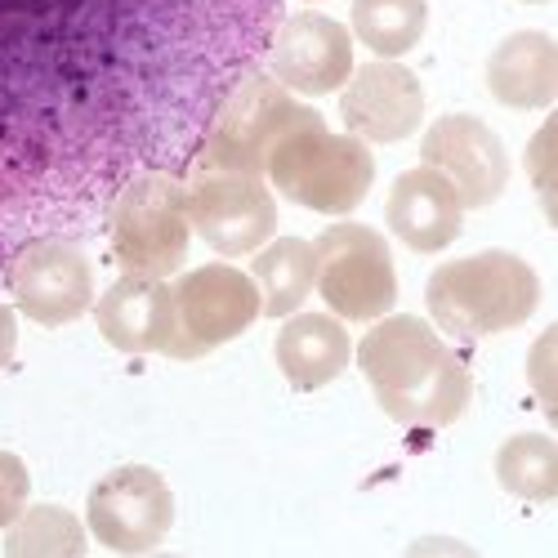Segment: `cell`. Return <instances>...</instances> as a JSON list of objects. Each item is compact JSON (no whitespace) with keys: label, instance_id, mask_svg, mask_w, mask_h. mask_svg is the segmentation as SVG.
<instances>
[{"label":"cell","instance_id":"cell-4","mask_svg":"<svg viewBox=\"0 0 558 558\" xmlns=\"http://www.w3.org/2000/svg\"><path fill=\"white\" fill-rule=\"evenodd\" d=\"M264 179H272V189L304 210L353 215L376 183V157L366 153L357 134H331L322 121L291 130L268 153Z\"/></svg>","mask_w":558,"mask_h":558},{"label":"cell","instance_id":"cell-24","mask_svg":"<svg viewBox=\"0 0 558 558\" xmlns=\"http://www.w3.org/2000/svg\"><path fill=\"white\" fill-rule=\"evenodd\" d=\"M549 161H554V121H545V130L532 138V179H536V197L545 202L549 219H554V174H549Z\"/></svg>","mask_w":558,"mask_h":558},{"label":"cell","instance_id":"cell-13","mask_svg":"<svg viewBox=\"0 0 558 558\" xmlns=\"http://www.w3.org/2000/svg\"><path fill=\"white\" fill-rule=\"evenodd\" d=\"M268 76L282 81L291 95H331L353 72V36L327 14H291L272 27Z\"/></svg>","mask_w":558,"mask_h":558},{"label":"cell","instance_id":"cell-12","mask_svg":"<svg viewBox=\"0 0 558 558\" xmlns=\"http://www.w3.org/2000/svg\"><path fill=\"white\" fill-rule=\"evenodd\" d=\"M421 166L438 170L464 210H483L509 189V153L500 134L478 117H438L421 144Z\"/></svg>","mask_w":558,"mask_h":558},{"label":"cell","instance_id":"cell-6","mask_svg":"<svg viewBox=\"0 0 558 558\" xmlns=\"http://www.w3.org/2000/svg\"><path fill=\"white\" fill-rule=\"evenodd\" d=\"M304 125H322V112L300 104L282 81H272L268 72L255 68L232 85V95L210 117V130L202 138L193 166L238 170V174L264 179L268 153L282 144L291 130H304Z\"/></svg>","mask_w":558,"mask_h":558},{"label":"cell","instance_id":"cell-23","mask_svg":"<svg viewBox=\"0 0 558 558\" xmlns=\"http://www.w3.org/2000/svg\"><path fill=\"white\" fill-rule=\"evenodd\" d=\"M27 492H32L27 464L14 451H0V532L27 509Z\"/></svg>","mask_w":558,"mask_h":558},{"label":"cell","instance_id":"cell-18","mask_svg":"<svg viewBox=\"0 0 558 558\" xmlns=\"http://www.w3.org/2000/svg\"><path fill=\"white\" fill-rule=\"evenodd\" d=\"M277 366L291 389L313 393L327 389L331 380L344 376L349 366V331L340 327V317L331 313H291L287 327L277 331Z\"/></svg>","mask_w":558,"mask_h":558},{"label":"cell","instance_id":"cell-27","mask_svg":"<svg viewBox=\"0 0 558 558\" xmlns=\"http://www.w3.org/2000/svg\"><path fill=\"white\" fill-rule=\"evenodd\" d=\"M527 5H549V0H527Z\"/></svg>","mask_w":558,"mask_h":558},{"label":"cell","instance_id":"cell-5","mask_svg":"<svg viewBox=\"0 0 558 558\" xmlns=\"http://www.w3.org/2000/svg\"><path fill=\"white\" fill-rule=\"evenodd\" d=\"M108 246L125 272L138 277H170L189 259L193 215L189 189L174 170H144L112 197L108 215Z\"/></svg>","mask_w":558,"mask_h":558},{"label":"cell","instance_id":"cell-20","mask_svg":"<svg viewBox=\"0 0 558 558\" xmlns=\"http://www.w3.org/2000/svg\"><path fill=\"white\" fill-rule=\"evenodd\" d=\"M429 27L425 0H353V36L380 59H402Z\"/></svg>","mask_w":558,"mask_h":558},{"label":"cell","instance_id":"cell-3","mask_svg":"<svg viewBox=\"0 0 558 558\" xmlns=\"http://www.w3.org/2000/svg\"><path fill=\"white\" fill-rule=\"evenodd\" d=\"M425 304L456 340H487L523 327L541 304V277L509 251H478L434 268Z\"/></svg>","mask_w":558,"mask_h":558},{"label":"cell","instance_id":"cell-7","mask_svg":"<svg viewBox=\"0 0 558 558\" xmlns=\"http://www.w3.org/2000/svg\"><path fill=\"white\" fill-rule=\"evenodd\" d=\"M317 282L313 291L327 300L340 322H376L398 300V272L389 242L366 223H331L313 242Z\"/></svg>","mask_w":558,"mask_h":558},{"label":"cell","instance_id":"cell-14","mask_svg":"<svg viewBox=\"0 0 558 558\" xmlns=\"http://www.w3.org/2000/svg\"><path fill=\"white\" fill-rule=\"evenodd\" d=\"M340 117L362 144H402L425 121L421 76L393 59L366 63L362 72H349L344 81Z\"/></svg>","mask_w":558,"mask_h":558},{"label":"cell","instance_id":"cell-25","mask_svg":"<svg viewBox=\"0 0 558 558\" xmlns=\"http://www.w3.org/2000/svg\"><path fill=\"white\" fill-rule=\"evenodd\" d=\"M549 362H554V331H545V340H536L532 349V385L545 398V407L554 411V385H549Z\"/></svg>","mask_w":558,"mask_h":558},{"label":"cell","instance_id":"cell-21","mask_svg":"<svg viewBox=\"0 0 558 558\" xmlns=\"http://www.w3.org/2000/svg\"><path fill=\"white\" fill-rule=\"evenodd\" d=\"M5 554L10 558H81L85 545V527L76 514H68L63 505H36L5 527Z\"/></svg>","mask_w":558,"mask_h":558},{"label":"cell","instance_id":"cell-15","mask_svg":"<svg viewBox=\"0 0 558 558\" xmlns=\"http://www.w3.org/2000/svg\"><path fill=\"white\" fill-rule=\"evenodd\" d=\"M95 322L121 353H166L174 340V291L166 277L125 272L95 304Z\"/></svg>","mask_w":558,"mask_h":558},{"label":"cell","instance_id":"cell-8","mask_svg":"<svg viewBox=\"0 0 558 558\" xmlns=\"http://www.w3.org/2000/svg\"><path fill=\"white\" fill-rule=\"evenodd\" d=\"M170 291H174V340L166 353L174 362L206 357L210 349L251 331L259 317L255 277L232 264H202L183 272L179 287Z\"/></svg>","mask_w":558,"mask_h":558},{"label":"cell","instance_id":"cell-11","mask_svg":"<svg viewBox=\"0 0 558 558\" xmlns=\"http://www.w3.org/2000/svg\"><path fill=\"white\" fill-rule=\"evenodd\" d=\"M193 232L215 255H255L277 232V202L259 174L193 166L189 189Z\"/></svg>","mask_w":558,"mask_h":558},{"label":"cell","instance_id":"cell-16","mask_svg":"<svg viewBox=\"0 0 558 558\" xmlns=\"http://www.w3.org/2000/svg\"><path fill=\"white\" fill-rule=\"evenodd\" d=\"M385 219H389L393 238L402 246H411L415 255H438L460 238L464 206L438 170L415 166V170L398 174L389 206H385Z\"/></svg>","mask_w":558,"mask_h":558},{"label":"cell","instance_id":"cell-10","mask_svg":"<svg viewBox=\"0 0 558 558\" xmlns=\"http://www.w3.org/2000/svg\"><path fill=\"white\" fill-rule=\"evenodd\" d=\"M85 519L95 541L112 554H153L174 527V496L148 464H121L89 492Z\"/></svg>","mask_w":558,"mask_h":558},{"label":"cell","instance_id":"cell-19","mask_svg":"<svg viewBox=\"0 0 558 558\" xmlns=\"http://www.w3.org/2000/svg\"><path fill=\"white\" fill-rule=\"evenodd\" d=\"M251 277L259 287V313L264 317H291L317 282V255L313 242L282 238V242H264L259 259L251 264Z\"/></svg>","mask_w":558,"mask_h":558},{"label":"cell","instance_id":"cell-1","mask_svg":"<svg viewBox=\"0 0 558 558\" xmlns=\"http://www.w3.org/2000/svg\"><path fill=\"white\" fill-rule=\"evenodd\" d=\"M282 0H0V282L27 238L89 242L144 170L193 166Z\"/></svg>","mask_w":558,"mask_h":558},{"label":"cell","instance_id":"cell-22","mask_svg":"<svg viewBox=\"0 0 558 558\" xmlns=\"http://www.w3.org/2000/svg\"><path fill=\"white\" fill-rule=\"evenodd\" d=\"M496 483L523 500H554L558 496V451L545 434H514L496 451Z\"/></svg>","mask_w":558,"mask_h":558},{"label":"cell","instance_id":"cell-26","mask_svg":"<svg viewBox=\"0 0 558 558\" xmlns=\"http://www.w3.org/2000/svg\"><path fill=\"white\" fill-rule=\"evenodd\" d=\"M14 353H19V317L5 300H0V371L14 362Z\"/></svg>","mask_w":558,"mask_h":558},{"label":"cell","instance_id":"cell-9","mask_svg":"<svg viewBox=\"0 0 558 558\" xmlns=\"http://www.w3.org/2000/svg\"><path fill=\"white\" fill-rule=\"evenodd\" d=\"M5 287L36 327H68L95 304V268L81 242L27 238L5 264Z\"/></svg>","mask_w":558,"mask_h":558},{"label":"cell","instance_id":"cell-17","mask_svg":"<svg viewBox=\"0 0 558 558\" xmlns=\"http://www.w3.org/2000/svg\"><path fill=\"white\" fill-rule=\"evenodd\" d=\"M487 89L496 104L541 112L558 95V45L545 32H514L505 36L487 59Z\"/></svg>","mask_w":558,"mask_h":558},{"label":"cell","instance_id":"cell-2","mask_svg":"<svg viewBox=\"0 0 558 558\" xmlns=\"http://www.w3.org/2000/svg\"><path fill=\"white\" fill-rule=\"evenodd\" d=\"M357 366L380 411L411 429H447L474 398L470 366L425 317L376 322L357 349Z\"/></svg>","mask_w":558,"mask_h":558}]
</instances>
